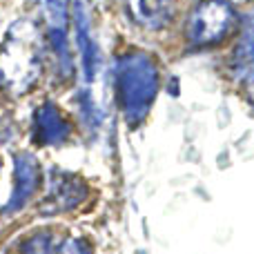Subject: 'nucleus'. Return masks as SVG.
<instances>
[{"label": "nucleus", "mask_w": 254, "mask_h": 254, "mask_svg": "<svg viewBox=\"0 0 254 254\" xmlns=\"http://www.w3.org/2000/svg\"><path fill=\"white\" fill-rule=\"evenodd\" d=\"M131 16L145 27H165L174 11V0H127Z\"/></svg>", "instance_id": "nucleus-7"}, {"label": "nucleus", "mask_w": 254, "mask_h": 254, "mask_svg": "<svg viewBox=\"0 0 254 254\" xmlns=\"http://www.w3.org/2000/svg\"><path fill=\"white\" fill-rule=\"evenodd\" d=\"M45 40L31 22L18 20L0 45V85L13 96L27 94L43 74Z\"/></svg>", "instance_id": "nucleus-1"}, {"label": "nucleus", "mask_w": 254, "mask_h": 254, "mask_svg": "<svg viewBox=\"0 0 254 254\" xmlns=\"http://www.w3.org/2000/svg\"><path fill=\"white\" fill-rule=\"evenodd\" d=\"M87 183L80 176L71 172H54L49 179V188L45 198L40 201L38 212L43 216L61 214V212H71L87 198Z\"/></svg>", "instance_id": "nucleus-4"}, {"label": "nucleus", "mask_w": 254, "mask_h": 254, "mask_svg": "<svg viewBox=\"0 0 254 254\" xmlns=\"http://www.w3.org/2000/svg\"><path fill=\"white\" fill-rule=\"evenodd\" d=\"M43 185V167L38 158L29 152H20L13 156V192L7 205L2 207L4 214H16L25 210V205L38 194Z\"/></svg>", "instance_id": "nucleus-5"}, {"label": "nucleus", "mask_w": 254, "mask_h": 254, "mask_svg": "<svg viewBox=\"0 0 254 254\" xmlns=\"http://www.w3.org/2000/svg\"><path fill=\"white\" fill-rule=\"evenodd\" d=\"M63 254H94L85 239H67L63 243Z\"/></svg>", "instance_id": "nucleus-10"}, {"label": "nucleus", "mask_w": 254, "mask_h": 254, "mask_svg": "<svg viewBox=\"0 0 254 254\" xmlns=\"http://www.w3.org/2000/svg\"><path fill=\"white\" fill-rule=\"evenodd\" d=\"M31 136L38 145L52 147V145H63L71 136V123L67 116L58 110L54 103H43L34 114V125H31Z\"/></svg>", "instance_id": "nucleus-6"}, {"label": "nucleus", "mask_w": 254, "mask_h": 254, "mask_svg": "<svg viewBox=\"0 0 254 254\" xmlns=\"http://www.w3.org/2000/svg\"><path fill=\"white\" fill-rule=\"evenodd\" d=\"M237 25V11L228 0H203L188 20V38L194 45H216Z\"/></svg>", "instance_id": "nucleus-3"}, {"label": "nucleus", "mask_w": 254, "mask_h": 254, "mask_svg": "<svg viewBox=\"0 0 254 254\" xmlns=\"http://www.w3.org/2000/svg\"><path fill=\"white\" fill-rule=\"evenodd\" d=\"M116 101L129 125L145 121L158 92V67L145 52H127L114 67Z\"/></svg>", "instance_id": "nucleus-2"}, {"label": "nucleus", "mask_w": 254, "mask_h": 254, "mask_svg": "<svg viewBox=\"0 0 254 254\" xmlns=\"http://www.w3.org/2000/svg\"><path fill=\"white\" fill-rule=\"evenodd\" d=\"M234 65L243 74H254V16L243 29L241 43H239L237 54H234Z\"/></svg>", "instance_id": "nucleus-9"}, {"label": "nucleus", "mask_w": 254, "mask_h": 254, "mask_svg": "<svg viewBox=\"0 0 254 254\" xmlns=\"http://www.w3.org/2000/svg\"><path fill=\"white\" fill-rule=\"evenodd\" d=\"M65 237L54 230H40L22 241L20 254H63Z\"/></svg>", "instance_id": "nucleus-8"}]
</instances>
